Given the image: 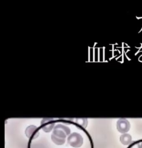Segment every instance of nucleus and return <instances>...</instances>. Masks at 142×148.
<instances>
[{
    "instance_id": "obj_18",
    "label": "nucleus",
    "mask_w": 142,
    "mask_h": 148,
    "mask_svg": "<svg viewBox=\"0 0 142 148\" xmlns=\"http://www.w3.org/2000/svg\"><path fill=\"white\" fill-rule=\"evenodd\" d=\"M112 56H113H113H114V51H112Z\"/></svg>"
},
{
    "instance_id": "obj_6",
    "label": "nucleus",
    "mask_w": 142,
    "mask_h": 148,
    "mask_svg": "<svg viewBox=\"0 0 142 148\" xmlns=\"http://www.w3.org/2000/svg\"><path fill=\"white\" fill-rule=\"evenodd\" d=\"M119 140L121 143L124 145H130L132 143V138L130 134L125 133L120 136Z\"/></svg>"
},
{
    "instance_id": "obj_16",
    "label": "nucleus",
    "mask_w": 142,
    "mask_h": 148,
    "mask_svg": "<svg viewBox=\"0 0 142 148\" xmlns=\"http://www.w3.org/2000/svg\"><path fill=\"white\" fill-rule=\"evenodd\" d=\"M121 56H122V55H120V56H119V57H118V58H116V60H117V59H118L119 58H120V57H121Z\"/></svg>"
},
{
    "instance_id": "obj_24",
    "label": "nucleus",
    "mask_w": 142,
    "mask_h": 148,
    "mask_svg": "<svg viewBox=\"0 0 142 148\" xmlns=\"http://www.w3.org/2000/svg\"><path fill=\"white\" fill-rule=\"evenodd\" d=\"M105 62H108V61H107V60H106V61H105Z\"/></svg>"
},
{
    "instance_id": "obj_25",
    "label": "nucleus",
    "mask_w": 142,
    "mask_h": 148,
    "mask_svg": "<svg viewBox=\"0 0 142 148\" xmlns=\"http://www.w3.org/2000/svg\"><path fill=\"white\" fill-rule=\"evenodd\" d=\"M117 51V50H116V49H115V50H114V51Z\"/></svg>"
},
{
    "instance_id": "obj_3",
    "label": "nucleus",
    "mask_w": 142,
    "mask_h": 148,
    "mask_svg": "<svg viewBox=\"0 0 142 148\" xmlns=\"http://www.w3.org/2000/svg\"><path fill=\"white\" fill-rule=\"evenodd\" d=\"M117 128L118 131L125 134L130 130V122L125 118H120L117 121Z\"/></svg>"
},
{
    "instance_id": "obj_20",
    "label": "nucleus",
    "mask_w": 142,
    "mask_h": 148,
    "mask_svg": "<svg viewBox=\"0 0 142 148\" xmlns=\"http://www.w3.org/2000/svg\"><path fill=\"white\" fill-rule=\"evenodd\" d=\"M117 50L118 51L119 53V54H120V53H120V51H119V50H118H118Z\"/></svg>"
},
{
    "instance_id": "obj_4",
    "label": "nucleus",
    "mask_w": 142,
    "mask_h": 148,
    "mask_svg": "<svg viewBox=\"0 0 142 148\" xmlns=\"http://www.w3.org/2000/svg\"><path fill=\"white\" fill-rule=\"evenodd\" d=\"M55 123L53 118H43L41 122V126L43 131L49 132L54 128Z\"/></svg>"
},
{
    "instance_id": "obj_27",
    "label": "nucleus",
    "mask_w": 142,
    "mask_h": 148,
    "mask_svg": "<svg viewBox=\"0 0 142 148\" xmlns=\"http://www.w3.org/2000/svg\"><path fill=\"white\" fill-rule=\"evenodd\" d=\"M139 62H142V61H140H140H139Z\"/></svg>"
},
{
    "instance_id": "obj_17",
    "label": "nucleus",
    "mask_w": 142,
    "mask_h": 148,
    "mask_svg": "<svg viewBox=\"0 0 142 148\" xmlns=\"http://www.w3.org/2000/svg\"><path fill=\"white\" fill-rule=\"evenodd\" d=\"M97 44H98V43H94V45L93 48H94V47H95V46H96V45H97Z\"/></svg>"
},
{
    "instance_id": "obj_10",
    "label": "nucleus",
    "mask_w": 142,
    "mask_h": 148,
    "mask_svg": "<svg viewBox=\"0 0 142 148\" xmlns=\"http://www.w3.org/2000/svg\"><path fill=\"white\" fill-rule=\"evenodd\" d=\"M90 61V47H88V62Z\"/></svg>"
},
{
    "instance_id": "obj_9",
    "label": "nucleus",
    "mask_w": 142,
    "mask_h": 148,
    "mask_svg": "<svg viewBox=\"0 0 142 148\" xmlns=\"http://www.w3.org/2000/svg\"><path fill=\"white\" fill-rule=\"evenodd\" d=\"M105 47H103V62H105Z\"/></svg>"
},
{
    "instance_id": "obj_23",
    "label": "nucleus",
    "mask_w": 142,
    "mask_h": 148,
    "mask_svg": "<svg viewBox=\"0 0 142 148\" xmlns=\"http://www.w3.org/2000/svg\"><path fill=\"white\" fill-rule=\"evenodd\" d=\"M125 45H126L127 46V47L128 46V45H127V44H126V43H125Z\"/></svg>"
},
{
    "instance_id": "obj_5",
    "label": "nucleus",
    "mask_w": 142,
    "mask_h": 148,
    "mask_svg": "<svg viewBox=\"0 0 142 148\" xmlns=\"http://www.w3.org/2000/svg\"><path fill=\"white\" fill-rule=\"evenodd\" d=\"M25 135L28 138L33 136L35 138L39 135L37 127L34 125H30L27 127L25 130Z\"/></svg>"
},
{
    "instance_id": "obj_11",
    "label": "nucleus",
    "mask_w": 142,
    "mask_h": 148,
    "mask_svg": "<svg viewBox=\"0 0 142 148\" xmlns=\"http://www.w3.org/2000/svg\"><path fill=\"white\" fill-rule=\"evenodd\" d=\"M93 62H95V48H93Z\"/></svg>"
},
{
    "instance_id": "obj_26",
    "label": "nucleus",
    "mask_w": 142,
    "mask_h": 148,
    "mask_svg": "<svg viewBox=\"0 0 142 148\" xmlns=\"http://www.w3.org/2000/svg\"><path fill=\"white\" fill-rule=\"evenodd\" d=\"M115 45H118V44H117V43H116V44H115Z\"/></svg>"
},
{
    "instance_id": "obj_14",
    "label": "nucleus",
    "mask_w": 142,
    "mask_h": 148,
    "mask_svg": "<svg viewBox=\"0 0 142 148\" xmlns=\"http://www.w3.org/2000/svg\"><path fill=\"white\" fill-rule=\"evenodd\" d=\"M114 45H112V51H114Z\"/></svg>"
},
{
    "instance_id": "obj_12",
    "label": "nucleus",
    "mask_w": 142,
    "mask_h": 148,
    "mask_svg": "<svg viewBox=\"0 0 142 148\" xmlns=\"http://www.w3.org/2000/svg\"><path fill=\"white\" fill-rule=\"evenodd\" d=\"M117 55H115V56H113V57H112L111 58H109V60H110V61H111V60L113 58H115V57H117Z\"/></svg>"
},
{
    "instance_id": "obj_7",
    "label": "nucleus",
    "mask_w": 142,
    "mask_h": 148,
    "mask_svg": "<svg viewBox=\"0 0 142 148\" xmlns=\"http://www.w3.org/2000/svg\"><path fill=\"white\" fill-rule=\"evenodd\" d=\"M127 148H142V139L132 143Z\"/></svg>"
},
{
    "instance_id": "obj_15",
    "label": "nucleus",
    "mask_w": 142,
    "mask_h": 148,
    "mask_svg": "<svg viewBox=\"0 0 142 148\" xmlns=\"http://www.w3.org/2000/svg\"><path fill=\"white\" fill-rule=\"evenodd\" d=\"M136 18H137V19H142V17H139V18H138V17H137V16H136Z\"/></svg>"
},
{
    "instance_id": "obj_19",
    "label": "nucleus",
    "mask_w": 142,
    "mask_h": 148,
    "mask_svg": "<svg viewBox=\"0 0 142 148\" xmlns=\"http://www.w3.org/2000/svg\"><path fill=\"white\" fill-rule=\"evenodd\" d=\"M130 51V50H129V49H128V50H127V51H126V53H128V52Z\"/></svg>"
},
{
    "instance_id": "obj_2",
    "label": "nucleus",
    "mask_w": 142,
    "mask_h": 148,
    "mask_svg": "<svg viewBox=\"0 0 142 148\" xmlns=\"http://www.w3.org/2000/svg\"><path fill=\"white\" fill-rule=\"evenodd\" d=\"M68 143L72 147L80 148L84 144V138L78 132H73L68 138Z\"/></svg>"
},
{
    "instance_id": "obj_21",
    "label": "nucleus",
    "mask_w": 142,
    "mask_h": 148,
    "mask_svg": "<svg viewBox=\"0 0 142 148\" xmlns=\"http://www.w3.org/2000/svg\"><path fill=\"white\" fill-rule=\"evenodd\" d=\"M119 62H120L121 64H123L124 62H122V61H119Z\"/></svg>"
},
{
    "instance_id": "obj_8",
    "label": "nucleus",
    "mask_w": 142,
    "mask_h": 148,
    "mask_svg": "<svg viewBox=\"0 0 142 148\" xmlns=\"http://www.w3.org/2000/svg\"><path fill=\"white\" fill-rule=\"evenodd\" d=\"M76 122L84 128H86L87 126V119L86 118H77L76 119Z\"/></svg>"
},
{
    "instance_id": "obj_1",
    "label": "nucleus",
    "mask_w": 142,
    "mask_h": 148,
    "mask_svg": "<svg viewBox=\"0 0 142 148\" xmlns=\"http://www.w3.org/2000/svg\"><path fill=\"white\" fill-rule=\"evenodd\" d=\"M71 133L69 127L63 125H57L55 126L51 135V139L57 145H61L65 143L67 136Z\"/></svg>"
},
{
    "instance_id": "obj_13",
    "label": "nucleus",
    "mask_w": 142,
    "mask_h": 148,
    "mask_svg": "<svg viewBox=\"0 0 142 148\" xmlns=\"http://www.w3.org/2000/svg\"><path fill=\"white\" fill-rule=\"evenodd\" d=\"M140 49H141V48H140V49H139V51H137V53H135V56H136V55H137V54H138V53H139L140 52H139V51H140Z\"/></svg>"
},
{
    "instance_id": "obj_22",
    "label": "nucleus",
    "mask_w": 142,
    "mask_h": 148,
    "mask_svg": "<svg viewBox=\"0 0 142 148\" xmlns=\"http://www.w3.org/2000/svg\"><path fill=\"white\" fill-rule=\"evenodd\" d=\"M140 45H141V47H140V48H142V43H140Z\"/></svg>"
}]
</instances>
